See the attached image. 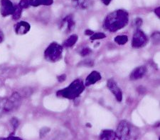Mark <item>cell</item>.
<instances>
[{
  "label": "cell",
  "mask_w": 160,
  "mask_h": 140,
  "mask_svg": "<svg viewBox=\"0 0 160 140\" xmlns=\"http://www.w3.org/2000/svg\"><path fill=\"white\" fill-rule=\"evenodd\" d=\"M128 22L129 14L128 12L123 9H118L110 13L105 17L103 27L111 32H115L127 26Z\"/></svg>",
  "instance_id": "1"
},
{
  "label": "cell",
  "mask_w": 160,
  "mask_h": 140,
  "mask_svg": "<svg viewBox=\"0 0 160 140\" xmlns=\"http://www.w3.org/2000/svg\"><path fill=\"white\" fill-rule=\"evenodd\" d=\"M84 82L81 79H76L71 84L63 89L59 90L56 95L59 97L66 98L68 100H75L81 95L85 90Z\"/></svg>",
  "instance_id": "2"
},
{
  "label": "cell",
  "mask_w": 160,
  "mask_h": 140,
  "mask_svg": "<svg viewBox=\"0 0 160 140\" xmlns=\"http://www.w3.org/2000/svg\"><path fill=\"white\" fill-rule=\"evenodd\" d=\"M115 134L120 140H137L139 130L129 121L122 120L118 124Z\"/></svg>",
  "instance_id": "3"
},
{
  "label": "cell",
  "mask_w": 160,
  "mask_h": 140,
  "mask_svg": "<svg viewBox=\"0 0 160 140\" xmlns=\"http://www.w3.org/2000/svg\"><path fill=\"white\" fill-rule=\"evenodd\" d=\"M63 54V46L58 43L53 42L46 48L44 51V57L51 62H56L60 60Z\"/></svg>",
  "instance_id": "4"
},
{
  "label": "cell",
  "mask_w": 160,
  "mask_h": 140,
  "mask_svg": "<svg viewBox=\"0 0 160 140\" xmlns=\"http://www.w3.org/2000/svg\"><path fill=\"white\" fill-rule=\"evenodd\" d=\"M22 98L18 92H14L7 99L4 104L2 110L4 113L12 112L13 111L17 110L22 104Z\"/></svg>",
  "instance_id": "5"
},
{
  "label": "cell",
  "mask_w": 160,
  "mask_h": 140,
  "mask_svg": "<svg viewBox=\"0 0 160 140\" xmlns=\"http://www.w3.org/2000/svg\"><path fill=\"white\" fill-rule=\"evenodd\" d=\"M148 41V38L142 31L137 29L133 35L132 45L134 48H141L146 45Z\"/></svg>",
  "instance_id": "6"
},
{
  "label": "cell",
  "mask_w": 160,
  "mask_h": 140,
  "mask_svg": "<svg viewBox=\"0 0 160 140\" xmlns=\"http://www.w3.org/2000/svg\"><path fill=\"white\" fill-rule=\"evenodd\" d=\"M107 87L112 92V94H114L118 102H120L122 100V93L115 80L113 79H110L108 80L107 82Z\"/></svg>",
  "instance_id": "7"
},
{
  "label": "cell",
  "mask_w": 160,
  "mask_h": 140,
  "mask_svg": "<svg viewBox=\"0 0 160 140\" xmlns=\"http://www.w3.org/2000/svg\"><path fill=\"white\" fill-rule=\"evenodd\" d=\"M14 9V5L10 0H1L0 2V12L3 17L12 15Z\"/></svg>",
  "instance_id": "8"
},
{
  "label": "cell",
  "mask_w": 160,
  "mask_h": 140,
  "mask_svg": "<svg viewBox=\"0 0 160 140\" xmlns=\"http://www.w3.org/2000/svg\"><path fill=\"white\" fill-rule=\"evenodd\" d=\"M76 23L73 19V17L72 15H68L62 21L61 29H65L66 32H71L72 30H74Z\"/></svg>",
  "instance_id": "9"
},
{
  "label": "cell",
  "mask_w": 160,
  "mask_h": 140,
  "mask_svg": "<svg viewBox=\"0 0 160 140\" xmlns=\"http://www.w3.org/2000/svg\"><path fill=\"white\" fill-rule=\"evenodd\" d=\"M31 26L27 22H20L15 25V33L18 35H24L29 32Z\"/></svg>",
  "instance_id": "10"
},
{
  "label": "cell",
  "mask_w": 160,
  "mask_h": 140,
  "mask_svg": "<svg viewBox=\"0 0 160 140\" xmlns=\"http://www.w3.org/2000/svg\"><path fill=\"white\" fill-rule=\"evenodd\" d=\"M71 3L75 8L85 10L92 7V0H71Z\"/></svg>",
  "instance_id": "11"
},
{
  "label": "cell",
  "mask_w": 160,
  "mask_h": 140,
  "mask_svg": "<svg viewBox=\"0 0 160 140\" xmlns=\"http://www.w3.org/2000/svg\"><path fill=\"white\" fill-rule=\"evenodd\" d=\"M100 79H101V75H100L99 72L97 71H93L87 77L86 81L84 82V84L86 87H88L90 86V85L95 84L97 82L100 81Z\"/></svg>",
  "instance_id": "12"
},
{
  "label": "cell",
  "mask_w": 160,
  "mask_h": 140,
  "mask_svg": "<svg viewBox=\"0 0 160 140\" xmlns=\"http://www.w3.org/2000/svg\"><path fill=\"white\" fill-rule=\"evenodd\" d=\"M147 72V69L144 66H141L139 67H137L130 74V78L131 80H138L141 78H142L144 75Z\"/></svg>",
  "instance_id": "13"
},
{
  "label": "cell",
  "mask_w": 160,
  "mask_h": 140,
  "mask_svg": "<svg viewBox=\"0 0 160 140\" xmlns=\"http://www.w3.org/2000/svg\"><path fill=\"white\" fill-rule=\"evenodd\" d=\"M117 137L114 131L110 129H105L102 130L100 134V140H115Z\"/></svg>",
  "instance_id": "14"
},
{
  "label": "cell",
  "mask_w": 160,
  "mask_h": 140,
  "mask_svg": "<svg viewBox=\"0 0 160 140\" xmlns=\"http://www.w3.org/2000/svg\"><path fill=\"white\" fill-rule=\"evenodd\" d=\"M30 6L38 7L41 5L49 6L53 4V0H29Z\"/></svg>",
  "instance_id": "15"
},
{
  "label": "cell",
  "mask_w": 160,
  "mask_h": 140,
  "mask_svg": "<svg viewBox=\"0 0 160 140\" xmlns=\"http://www.w3.org/2000/svg\"><path fill=\"white\" fill-rule=\"evenodd\" d=\"M78 40V36L76 35H73L71 37H69L67 40L64 41L63 46L64 47H71L74 46Z\"/></svg>",
  "instance_id": "16"
},
{
  "label": "cell",
  "mask_w": 160,
  "mask_h": 140,
  "mask_svg": "<svg viewBox=\"0 0 160 140\" xmlns=\"http://www.w3.org/2000/svg\"><path fill=\"white\" fill-rule=\"evenodd\" d=\"M22 10L23 9L21 7L19 4L15 5L14 6V12L12 14V18L14 20H18L20 19L21 16H22Z\"/></svg>",
  "instance_id": "17"
},
{
  "label": "cell",
  "mask_w": 160,
  "mask_h": 140,
  "mask_svg": "<svg viewBox=\"0 0 160 140\" xmlns=\"http://www.w3.org/2000/svg\"><path fill=\"white\" fill-rule=\"evenodd\" d=\"M115 41L118 45H125L128 41V37L127 35H119L115 38Z\"/></svg>",
  "instance_id": "18"
},
{
  "label": "cell",
  "mask_w": 160,
  "mask_h": 140,
  "mask_svg": "<svg viewBox=\"0 0 160 140\" xmlns=\"http://www.w3.org/2000/svg\"><path fill=\"white\" fill-rule=\"evenodd\" d=\"M106 37V36L104 33L102 32H98L94 33L93 35L90 36V40H101V39H104Z\"/></svg>",
  "instance_id": "19"
},
{
  "label": "cell",
  "mask_w": 160,
  "mask_h": 140,
  "mask_svg": "<svg viewBox=\"0 0 160 140\" xmlns=\"http://www.w3.org/2000/svg\"><path fill=\"white\" fill-rule=\"evenodd\" d=\"M19 5L22 9L29 8L30 7V2L29 0H21Z\"/></svg>",
  "instance_id": "20"
},
{
  "label": "cell",
  "mask_w": 160,
  "mask_h": 140,
  "mask_svg": "<svg viewBox=\"0 0 160 140\" xmlns=\"http://www.w3.org/2000/svg\"><path fill=\"white\" fill-rule=\"evenodd\" d=\"M133 24L137 29H139V28L142 25V19L141 18H136L135 21H134Z\"/></svg>",
  "instance_id": "21"
},
{
  "label": "cell",
  "mask_w": 160,
  "mask_h": 140,
  "mask_svg": "<svg viewBox=\"0 0 160 140\" xmlns=\"http://www.w3.org/2000/svg\"><path fill=\"white\" fill-rule=\"evenodd\" d=\"M91 52V50H90V48L88 47H84L81 51V56L82 57H86L87 55H88L90 54V53Z\"/></svg>",
  "instance_id": "22"
},
{
  "label": "cell",
  "mask_w": 160,
  "mask_h": 140,
  "mask_svg": "<svg viewBox=\"0 0 160 140\" xmlns=\"http://www.w3.org/2000/svg\"><path fill=\"white\" fill-rule=\"evenodd\" d=\"M0 140H23L22 138L18 137H14V136H9L7 137H4V138H1Z\"/></svg>",
  "instance_id": "23"
},
{
  "label": "cell",
  "mask_w": 160,
  "mask_h": 140,
  "mask_svg": "<svg viewBox=\"0 0 160 140\" xmlns=\"http://www.w3.org/2000/svg\"><path fill=\"white\" fill-rule=\"evenodd\" d=\"M66 74H62L60 75V76L58 77V80L59 82H63L66 80Z\"/></svg>",
  "instance_id": "24"
},
{
  "label": "cell",
  "mask_w": 160,
  "mask_h": 140,
  "mask_svg": "<svg viewBox=\"0 0 160 140\" xmlns=\"http://www.w3.org/2000/svg\"><path fill=\"white\" fill-rule=\"evenodd\" d=\"M4 33L2 32V30L0 29V43H2V41H4Z\"/></svg>",
  "instance_id": "25"
},
{
  "label": "cell",
  "mask_w": 160,
  "mask_h": 140,
  "mask_svg": "<svg viewBox=\"0 0 160 140\" xmlns=\"http://www.w3.org/2000/svg\"><path fill=\"white\" fill-rule=\"evenodd\" d=\"M93 34H94V32H92V31L90 30H87L85 31V35H86L91 36L92 35H93Z\"/></svg>",
  "instance_id": "26"
},
{
  "label": "cell",
  "mask_w": 160,
  "mask_h": 140,
  "mask_svg": "<svg viewBox=\"0 0 160 140\" xmlns=\"http://www.w3.org/2000/svg\"><path fill=\"white\" fill-rule=\"evenodd\" d=\"M154 12L155 14L157 15V17H159V18L160 17V7H157V8L155 9L154 10Z\"/></svg>",
  "instance_id": "27"
},
{
  "label": "cell",
  "mask_w": 160,
  "mask_h": 140,
  "mask_svg": "<svg viewBox=\"0 0 160 140\" xmlns=\"http://www.w3.org/2000/svg\"><path fill=\"white\" fill-rule=\"evenodd\" d=\"M101 1L105 5H108L110 4L111 2H112V0H101Z\"/></svg>",
  "instance_id": "28"
}]
</instances>
